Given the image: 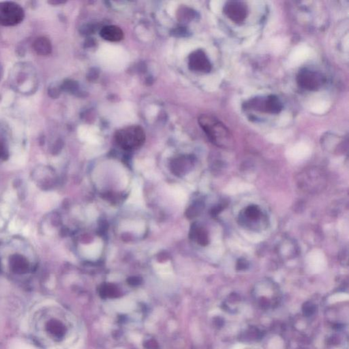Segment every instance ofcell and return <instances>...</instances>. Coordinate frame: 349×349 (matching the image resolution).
<instances>
[{
  "label": "cell",
  "mask_w": 349,
  "mask_h": 349,
  "mask_svg": "<svg viewBox=\"0 0 349 349\" xmlns=\"http://www.w3.org/2000/svg\"><path fill=\"white\" fill-rule=\"evenodd\" d=\"M39 263L37 251L28 239L15 235L0 241V272L25 276L35 273Z\"/></svg>",
  "instance_id": "obj_1"
},
{
  "label": "cell",
  "mask_w": 349,
  "mask_h": 349,
  "mask_svg": "<svg viewBox=\"0 0 349 349\" xmlns=\"http://www.w3.org/2000/svg\"><path fill=\"white\" fill-rule=\"evenodd\" d=\"M199 124L212 143L222 148L233 146V138L229 130L218 119L209 115H201Z\"/></svg>",
  "instance_id": "obj_2"
},
{
  "label": "cell",
  "mask_w": 349,
  "mask_h": 349,
  "mask_svg": "<svg viewBox=\"0 0 349 349\" xmlns=\"http://www.w3.org/2000/svg\"><path fill=\"white\" fill-rule=\"evenodd\" d=\"M299 187L309 193H317L325 187L327 179L322 169L310 168L301 171L298 175Z\"/></svg>",
  "instance_id": "obj_3"
},
{
  "label": "cell",
  "mask_w": 349,
  "mask_h": 349,
  "mask_svg": "<svg viewBox=\"0 0 349 349\" xmlns=\"http://www.w3.org/2000/svg\"><path fill=\"white\" fill-rule=\"evenodd\" d=\"M116 141L121 148L126 150L141 147L145 140L144 130L139 126H130L116 132Z\"/></svg>",
  "instance_id": "obj_4"
},
{
  "label": "cell",
  "mask_w": 349,
  "mask_h": 349,
  "mask_svg": "<svg viewBox=\"0 0 349 349\" xmlns=\"http://www.w3.org/2000/svg\"><path fill=\"white\" fill-rule=\"evenodd\" d=\"M240 225L253 231L263 230L267 226V216L258 205H250L241 211L239 216Z\"/></svg>",
  "instance_id": "obj_5"
},
{
  "label": "cell",
  "mask_w": 349,
  "mask_h": 349,
  "mask_svg": "<svg viewBox=\"0 0 349 349\" xmlns=\"http://www.w3.org/2000/svg\"><path fill=\"white\" fill-rule=\"evenodd\" d=\"M245 108L269 114H278L282 110V104L276 96H257L243 104Z\"/></svg>",
  "instance_id": "obj_6"
},
{
  "label": "cell",
  "mask_w": 349,
  "mask_h": 349,
  "mask_svg": "<svg viewBox=\"0 0 349 349\" xmlns=\"http://www.w3.org/2000/svg\"><path fill=\"white\" fill-rule=\"evenodd\" d=\"M325 77L318 72L308 69L301 70L297 76V83L300 88L308 91H317L325 83Z\"/></svg>",
  "instance_id": "obj_7"
},
{
  "label": "cell",
  "mask_w": 349,
  "mask_h": 349,
  "mask_svg": "<svg viewBox=\"0 0 349 349\" xmlns=\"http://www.w3.org/2000/svg\"><path fill=\"white\" fill-rule=\"evenodd\" d=\"M223 11L228 18L236 24L244 22L248 14L246 4L240 1L227 2L224 5Z\"/></svg>",
  "instance_id": "obj_8"
},
{
  "label": "cell",
  "mask_w": 349,
  "mask_h": 349,
  "mask_svg": "<svg viewBox=\"0 0 349 349\" xmlns=\"http://www.w3.org/2000/svg\"><path fill=\"white\" fill-rule=\"evenodd\" d=\"M188 65L190 70L199 73H207L212 70V64L205 53L201 50L190 54Z\"/></svg>",
  "instance_id": "obj_9"
},
{
  "label": "cell",
  "mask_w": 349,
  "mask_h": 349,
  "mask_svg": "<svg viewBox=\"0 0 349 349\" xmlns=\"http://www.w3.org/2000/svg\"><path fill=\"white\" fill-rule=\"evenodd\" d=\"M16 5L0 6V22L5 24H13L20 20L22 12Z\"/></svg>",
  "instance_id": "obj_10"
},
{
  "label": "cell",
  "mask_w": 349,
  "mask_h": 349,
  "mask_svg": "<svg viewBox=\"0 0 349 349\" xmlns=\"http://www.w3.org/2000/svg\"><path fill=\"white\" fill-rule=\"evenodd\" d=\"M101 37L111 42H119L124 39V32L120 28L116 26H105L101 30Z\"/></svg>",
  "instance_id": "obj_11"
},
{
  "label": "cell",
  "mask_w": 349,
  "mask_h": 349,
  "mask_svg": "<svg viewBox=\"0 0 349 349\" xmlns=\"http://www.w3.org/2000/svg\"><path fill=\"white\" fill-rule=\"evenodd\" d=\"M10 209L5 203L0 201V233L7 228L8 224L10 221Z\"/></svg>",
  "instance_id": "obj_12"
},
{
  "label": "cell",
  "mask_w": 349,
  "mask_h": 349,
  "mask_svg": "<svg viewBox=\"0 0 349 349\" xmlns=\"http://www.w3.org/2000/svg\"><path fill=\"white\" fill-rule=\"evenodd\" d=\"M193 236L198 243L202 246H206L209 242L208 235L207 231L203 228L195 227L194 229Z\"/></svg>",
  "instance_id": "obj_13"
},
{
  "label": "cell",
  "mask_w": 349,
  "mask_h": 349,
  "mask_svg": "<svg viewBox=\"0 0 349 349\" xmlns=\"http://www.w3.org/2000/svg\"><path fill=\"white\" fill-rule=\"evenodd\" d=\"M248 267V261L245 258H239L237 263V269L238 270H243L246 269Z\"/></svg>",
  "instance_id": "obj_14"
},
{
  "label": "cell",
  "mask_w": 349,
  "mask_h": 349,
  "mask_svg": "<svg viewBox=\"0 0 349 349\" xmlns=\"http://www.w3.org/2000/svg\"><path fill=\"white\" fill-rule=\"evenodd\" d=\"M224 205H218V206H216L214 209H213L212 213V215H214V216H216V215H218L219 213L222 212V211L224 209Z\"/></svg>",
  "instance_id": "obj_15"
},
{
  "label": "cell",
  "mask_w": 349,
  "mask_h": 349,
  "mask_svg": "<svg viewBox=\"0 0 349 349\" xmlns=\"http://www.w3.org/2000/svg\"><path fill=\"white\" fill-rule=\"evenodd\" d=\"M305 313L309 312V314H312V312H314V307L313 306L312 304L309 305V307H307L306 305H305Z\"/></svg>",
  "instance_id": "obj_16"
}]
</instances>
